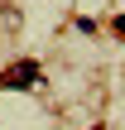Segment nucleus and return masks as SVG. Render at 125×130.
I'll return each mask as SVG.
<instances>
[{
    "label": "nucleus",
    "instance_id": "f257e3e1",
    "mask_svg": "<svg viewBox=\"0 0 125 130\" xmlns=\"http://www.w3.org/2000/svg\"><path fill=\"white\" fill-rule=\"evenodd\" d=\"M34 77H39V63H19L14 72H5V87H29Z\"/></svg>",
    "mask_w": 125,
    "mask_h": 130
}]
</instances>
